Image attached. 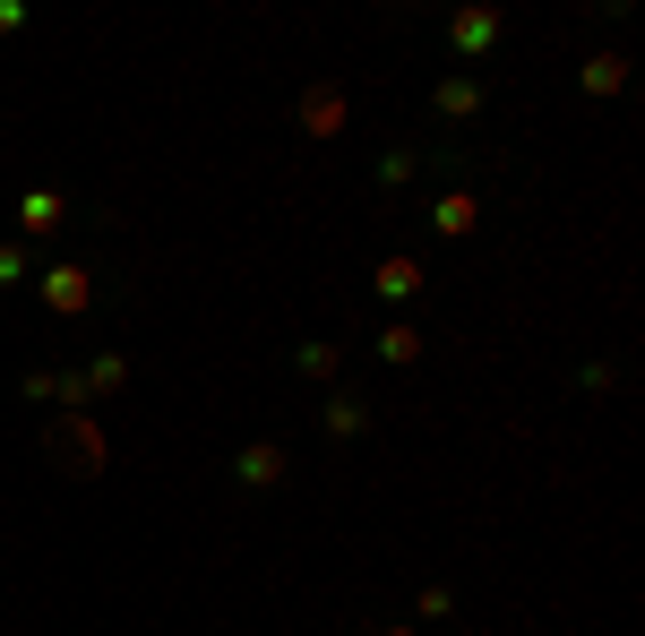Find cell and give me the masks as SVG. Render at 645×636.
I'll return each mask as SVG.
<instances>
[{"mask_svg": "<svg viewBox=\"0 0 645 636\" xmlns=\"http://www.w3.org/2000/svg\"><path fill=\"white\" fill-rule=\"evenodd\" d=\"M52 456H61L69 473H95V465H104V439H95V413H69V430L52 439Z\"/></svg>", "mask_w": 645, "mask_h": 636, "instance_id": "6da1fadb", "label": "cell"}, {"mask_svg": "<svg viewBox=\"0 0 645 636\" xmlns=\"http://www.w3.org/2000/svg\"><path fill=\"white\" fill-rule=\"evenodd\" d=\"M276 473H284V456H276V447H241V482H258V490H267Z\"/></svg>", "mask_w": 645, "mask_h": 636, "instance_id": "7a4b0ae2", "label": "cell"}, {"mask_svg": "<svg viewBox=\"0 0 645 636\" xmlns=\"http://www.w3.org/2000/svg\"><path fill=\"white\" fill-rule=\"evenodd\" d=\"M413 284H422V267H413V258H387V267H379V293H387V301H405Z\"/></svg>", "mask_w": 645, "mask_h": 636, "instance_id": "3957f363", "label": "cell"}, {"mask_svg": "<svg viewBox=\"0 0 645 636\" xmlns=\"http://www.w3.org/2000/svg\"><path fill=\"white\" fill-rule=\"evenodd\" d=\"M491 35H499V18H491V9H473V18H456V52H482Z\"/></svg>", "mask_w": 645, "mask_h": 636, "instance_id": "277c9868", "label": "cell"}, {"mask_svg": "<svg viewBox=\"0 0 645 636\" xmlns=\"http://www.w3.org/2000/svg\"><path fill=\"white\" fill-rule=\"evenodd\" d=\"M473 104H482V86H473V78H448V86H439V112H448V121H465Z\"/></svg>", "mask_w": 645, "mask_h": 636, "instance_id": "5b68a950", "label": "cell"}, {"mask_svg": "<svg viewBox=\"0 0 645 636\" xmlns=\"http://www.w3.org/2000/svg\"><path fill=\"white\" fill-rule=\"evenodd\" d=\"M430 224H439V233H473V198H465V190L439 198V215H430Z\"/></svg>", "mask_w": 645, "mask_h": 636, "instance_id": "8992f818", "label": "cell"}, {"mask_svg": "<svg viewBox=\"0 0 645 636\" xmlns=\"http://www.w3.org/2000/svg\"><path fill=\"white\" fill-rule=\"evenodd\" d=\"M301 121H310V129H336V121H344V95H336V86H327V95H310V104H301Z\"/></svg>", "mask_w": 645, "mask_h": 636, "instance_id": "52a82bcc", "label": "cell"}, {"mask_svg": "<svg viewBox=\"0 0 645 636\" xmlns=\"http://www.w3.org/2000/svg\"><path fill=\"white\" fill-rule=\"evenodd\" d=\"M52 224H61V198L35 190V198H26V233H52Z\"/></svg>", "mask_w": 645, "mask_h": 636, "instance_id": "ba28073f", "label": "cell"}, {"mask_svg": "<svg viewBox=\"0 0 645 636\" xmlns=\"http://www.w3.org/2000/svg\"><path fill=\"white\" fill-rule=\"evenodd\" d=\"M620 69H628V61H611V52H602V61H585V95H611V86H620Z\"/></svg>", "mask_w": 645, "mask_h": 636, "instance_id": "9c48e42d", "label": "cell"}, {"mask_svg": "<svg viewBox=\"0 0 645 636\" xmlns=\"http://www.w3.org/2000/svg\"><path fill=\"white\" fill-rule=\"evenodd\" d=\"M52 301H61V310H78V301H86V267H61V276H52Z\"/></svg>", "mask_w": 645, "mask_h": 636, "instance_id": "30bf717a", "label": "cell"}, {"mask_svg": "<svg viewBox=\"0 0 645 636\" xmlns=\"http://www.w3.org/2000/svg\"><path fill=\"white\" fill-rule=\"evenodd\" d=\"M370 422V413H362V404H353V396H344V404H327V430H336V439H353V430H362Z\"/></svg>", "mask_w": 645, "mask_h": 636, "instance_id": "8fae6325", "label": "cell"}, {"mask_svg": "<svg viewBox=\"0 0 645 636\" xmlns=\"http://www.w3.org/2000/svg\"><path fill=\"white\" fill-rule=\"evenodd\" d=\"M379 353H387V361H413V353H422V336H413V327H387Z\"/></svg>", "mask_w": 645, "mask_h": 636, "instance_id": "7c38bea8", "label": "cell"}, {"mask_svg": "<svg viewBox=\"0 0 645 636\" xmlns=\"http://www.w3.org/2000/svg\"><path fill=\"white\" fill-rule=\"evenodd\" d=\"M336 370V344H301V379H327Z\"/></svg>", "mask_w": 645, "mask_h": 636, "instance_id": "4fadbf2b", "label": "cell"}]
</instances>
